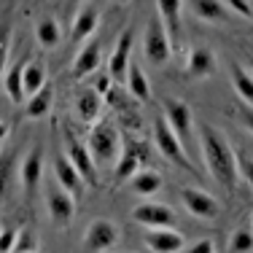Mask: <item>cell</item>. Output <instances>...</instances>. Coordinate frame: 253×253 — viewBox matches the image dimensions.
<instances>
[{
	"label": "cell",
	"instance_id": "obj_1",
	"mask_svg": "<svg viewBox=\"0 0 253 253\" xmlns=\"http://www.w3.org/2000/svg\"><path fill=\"white\" fill-rule=\"evenodd\" d=\"M200 148H202V156H205V165H208L210 175L218 180L226 191L237 189V180H240L237 154L232 151L224 132L213 129L210 124H200Z\"/></svg>",
	"mask_w": 253,
	"mask_h": 253
},
{
	"label": "cell",
	"instance_id": "obj_2",
	"mask_svg": "<svg viewBox=\"0 0 253 253\" xmlns=\"http://www.w3.org/2000/svg\"><path fill=\"white\" fill-rule=\"evenodd\" d=\"M86 148H89V154H92L94 165H108V162H113L119 154H122V140H119L116 126H113L111 122L92 124Z\"/></svg>",
	"mask_w": 253,
	"mask_h": 253
},
{
	"label": "cell",
	"instance_id": "obj_3",
	"mask_svg": "<svg viewBox=\"0 0 253 253\" xmlns=\"http://www.w3.org/2000/svg\"><path fill=\"white\" fill-rule=\"evenodd\" d=\"M154 146L159 148V154L165 156L170 165H175V167H180V170H186V172L194 170L191 159L186 156L183 143L175 137V132L170 129V124H167L165 119H156L154 122Z\"/></svg>",
	"mask_w": 253,
	"mask_h": 253
},
{
	"label": "cell",
	"instance_id": "obj_4",
	"mask_svg": "<svg viewBox=\"0 0 253 253\" xmlns=\"http://www.w3.org/2000/svg\"><path fill=\"white\" fill-rule=\"evenodd\" d=\"M143 54L151 65H165L172 54V46H170V35H167V27L159 16H154L146 27V38H143Z\"/></svg>",
	"mask_w": 253,
	"mask_h": 253
},
{
	"label": "cell",
	"instance_id": "obj_5",
	"mask_svg": "<svg viewBox=\"0 0 253 253\" xmlns=\"http://www.w3.org/2000/svg\"><path fill=\"white\" fill-rule=\"evenodd\" d=\"M65 151H68L70 165H73L76 170H78V175L84 178V186L94 189V186L100 183V180H97V165H94L89 148L84 146V143L78 140V137H76L70 129H65Z\"/></svg>",
	"mask_w": 253,
	"mask_h": 253
},
{
	"label": "cell",
	"instance_id": "obj_6",
	"mask_svg": "<svg viewBox=\"0 0 253 253\" xmlns=\"http://www.w3.org/2000/svg\"><path fill=\"white\" fill-rule=\"evenodd\" d=\"M119 243V229L108 218H94L84 234V245L89 253H105Z\"/></svg>",
	"mask_w": 253,
	"mask_h": 253
},
{
	"label": "cell",
	"instance_id": "obj_7",
	"mask_svg": "<svg viewBox=\"0 0 253 253\" xmlns=\"http://www.w3.org/2000/svg\"><path fill=\"white\" fill-rule=\"evenodd\" d=\"M46 210H49V218L57 226H68L76 215L73 194L65 191L62 186H49V189H46Z\"/></svg>",
	"mask_w": 253,
	"mask_h": 253
},
{
	"label": "cell",
	"instance_id": "obj_8",
	"mask_svg": "<svg viewBox=\"0 0 253 253\" xmlns=\"http://www.w3.org/2000/svg\"><path fill=\"white\" fill-rule=\"evenodd\" d=\"M165 122L170 124V129L186 148V143H191V126H194L191 108L183 100H165Z\"/></svg>",
	"mask_w": 253,
	"mask_h": 253
},
{
	"label": "cell",
	"instance_id": "obj_9",
	"mask_svg": "<svg viewBox=\"0 0 253 253\" xmlns=\"http://www.w3.org/2000/svg\"><path fill=\"white\" fill-rule=\"evenodd\" d=\"M132 41H135V33L132 27H126L116 41V49H113L111 59H108V76H111L113 84H124L126 81V68H129V54H132Z\"/></svg>",
	"mask_w": 253,
	"mask_h": 253
},
{
	"label": "cell",
	"instance_id": "obj_10",
	"mask_svg": "<svg viewBox=\"0 0 253 253\" xmlns=\"http://www.w3.org/2000/svg\"><path fill=\"white\" fill-rule=\"evenodd\" d=\"M180 202L194 218H202V221H213L221 213V205L210 194H205L202 189H180Z\"/></svg>",
	"mask_w": 253,
	"mask_h": 253
},
{
	"label": "cell",
	"instance_id": "obj_11",
	"mask_svg": "<svg viewBox=\"0 0 253 253\" xmlns=\"http://www.w3.org/2000/svg\"><path fill=\"white\" fill-rule=\"evenodd\" d=\"M146 245L151 253H180L186 248V240L175 226H156L146 232Z\"/></svg>",
	"mask_w": 253,
	"mask_h": 253
},
{
	"label": "cell",
	"instance_id": "obj_12",
	"mask_svg": "<svg viewBox=\"0 0 253 253\" xmlns=\"http://www.w3.org/2000/svg\"><path fill=\"white\" fill-rule=\"evenodd\" d=\"M132 218H135L137 224H143L146 229L175 226V213H172V208L159 205V202H140V205H135V210H132Z\"/></svg>",
	"mask_w": 253,
	"mask_h": 253
},
{
	"label": "cell",
	"instance_id": "obj_13",
	"mask_svg": "<svg viewBox=\"0 0 253 253\" xmlns=\"http://www.w3.org/2000/svg\"><path fill=\"white\" fill-rule=\"evenodd\" d=\"M19 178H22V189H25V194L33 197L35 189L41 186V180H43V148L41 146H35L33 151L22 159Z\"/></svg>",
	"mask_w": 253,
	"mask_h": 253
},
{
	"label": "cell",
	"instance_id": "obj_14",
	"mask_svg": "<svg viewBox=\"0 0 253 253\" xmlns=\"http://www.w3.org/2000/svg\"><path fill=\"white\" fill-rule=\"evenodd\" d=\"M140 159H143V143L126 140V146L122 148V159H119L116 170H113V180L124 183L126 178H132L137 172V167H140Z\"/></svg>",
	"mask_w": 253,
	"mask_h": 253
},
{
	"label": "cell",
	"instance_id": "obj_15",
	"mask_svg": "<svg viewBox=\"0 0 253 253\" xmlns=\"http://www.w3.org/2000/svg\"><path fill=\"white\" fill-rule=\"evenodd\" d=\"M102 62V49H100V41H89L84 43V49L76 54L73 59V78H86L92 76L94 70L100 68Z\"/></svg>",
	"mask_w": 253,
	"mask_h": 253
},
{
	"label": "cell",
	"instance_id": "obj_16",
	"mask_svg": "<svg viewBox=\"0 0 253 253\" xmlns=\"http://www.w3.org/2000/svg\"><path fill=\"white\" fill-rule=\"evenodd\" d=\"M215 73V54L208 46H197L189 54V62H186V76L189 78H208Z\"/></svg>",
	"mask_w": 253,
	"mask_h": 253
},
{
	"label": "cell",
	"instance_id": "obj_17",
	"mask_svg": "<svg viewBox=\"0 0 253 253\" xmlns=\"http://www.w3.org/2000/svg\"><path fill=\"white\" fill-rule=\"evenodd\" d=\"M76 111L84 124H97L102 111V94L97 89H81L76 97Z\"/></svg>",
	"mask_w": 253,
	"mask_h": 253
},
{
	"label": "cell",
	"instance_id": "obj_18",
	"mask_svg": "<svg viewBox=\"0 0 253 253\" xmlns=\"http://www.w3.org/2000/svg\"><path fill=\"white\" fill-rule=\"evenodd\" d=\"M54 178H57V183L62 186L65 191H70V194H78V191L84 189V178L78 175V170L70 165L68 156H57V159H54Z\"/></svg>",
	"mask_w": 253,
	"mask_h": 253
},
{
	"label": "cell",
	"instance_id": "obj_19",
	"mask_svg": "<svg viewBox=\"0 0 253 253\" xmlns=\"http://www.w3.org/2000/svg\"><path fill=\"white\" fill-rule=\"evenodd\" d=\"M124 84H126V92L132 94V100H135V102H148V100H151V84H148L146 73L140 70V65H137V62H129Z\"/></svg>",
	"mask_w": 253,
	"mask_h": 253
},
{
	"label": "cell",
	"instance_id": "obj_20",
	"mask_svg": "<svg viewBox=\"0 0 253 253\" xmlns=\"http://www.w3.org/2000/svg\"><path fill=\"white\" fill-rule=\"evenodd\" d=\"M191 11H194L197 19L202 22H229V14L232 11L226 8V3L221 0H191Z\"/></svg>",
	"mask_w": 253,
	"mask_h": 253
},
{
	"label": "cell",
	"instance_id": "obj_21",
	"mask_svg": "<svg viewBox=\"0 0 253 253\" xmlns=\"http://www.w3.org/2000/svg\"><path fill=\"white\" fill-rule=\"evenodd\" d=\"M97 11L94 8H84L81 14L73 19V27H70V41H76V43H84V41H89L94 35V30H97Z\"/></svg>",
	"mask_w": 253,
	"mask_h": 253
},
{
	"label": "cell",
	"instance_id": "obj_22",
	"mask_svg": "<svg viewBox=\"0 0 253 253\" xmlns=\"http://www.w3.org/2000/svg\"><path fill=\"white\" fill-rule=\"evenodd\" d=\"M159 5V19L165 22V27L170 30V41H178L180 33V8H183V0H156Z\"/></svg>",
	"mask_w": 253,
	"mask_h": 253
},
{
	"label": "cell",
	"instance_id": "obj_23",
	"mask_svg": "<svg viewBox=\"0 0 253 253\" xmlns=\"http://www.w3.org/2000/svg\"><path fill=\"white\" fill-rule=\"evenodd\" d=\"M51 102H54V86L46 81L43 86H41V92H35L33 97L27 100L25 116H27V119H41V116H46V113L51 111Z\"/></svg>",
	"mask_w": 253,
	"mask_h": 253
},
{
	"label": "cell",
	"instance_id": "obj_24",
	"mask_svg": "<svg viewBox=\"0 0 253 253\" xmlns=\"http://www.w3.org/2000/svg\"><path fill=\"white\" fill-rule=\"evenodd\" d=\"M35 41H38L43 49H57L59 41H62V30H59V22L51 19V16H43V19L35 25Z\"/></svg>",
	"mask_w": 253,
	"mask_h": 253
},
{
	"label": "cell",
	"instance_id": "obj_25",
	"mask_svg": "<svg viewBox=\"0 0 253 253\" xmlns=\"http://www.w3.org/2000/svg\"><path fill=\"white\" fill-rule=\"evenodd\" d=\"M129 186H132V191H135L137 197H151L162 189V175L156 170H140V172L132 175Z\"/></svg>",
	"mask_w": 253,
	"mask_h": 253
},
{
	"label": "cell",
	"instance_id": "obj_26",
	"mask_svg": "<svg viewBox=\"0 0 253 253\" xmlns=\"http://www.w3.org/2000/svg\"><path fill=\"white\" fill-rule=\"evenodd\" d=\"M22 84H25V94L33 97L35 92H41V86L46 84V68L43 62H27L22 68Z\"/></svg>",
	"mask_w": 253,
	"mask_h": 253
},
{
	"label": "cell",
	"instance_id": "obj_27",
	"mask_svg": "<svg viewBox=\"0 0 253 253\" xmlns=\"http://www.w3.org/2000/svg\"><path fill=\"white\" fill-rule=\"evenodd\" d=\"M22 68L25 65H14V68H8V73H5V94H8V100L14 102V105H22L25 102V84H22Z\"/></svg>",
	"mask_w": 253,
	"mask_h": 253
},
{
	"label": "cell",
	"instance_id": "obj_28",
	"mask_svg": "<svg viewBox=\"0 0 253 253\" xmlns=\"http://www.w3.org/2000/svg\"><path fill=\"white\" fill-rule=\"evenodd\" d=\"M14 167H16V154L8 148V151L0 154V202L5 200V194H8V189H11V180H14Z\"/></svg>",
	"mask_w": 253,
	"mask_h": 253
},
{
	"label": "cell",
	"instance_id": "obj_29",
	"mask_svg": "<svg viewBox=\"0 0 253 253\" xmlns=\"http://www.w3.org/2000/svg\"><path fill=\"white\" fill-rule=\"evenodd\" d=\"M232 81H234V89L240 92V97H243V102L253 105V76L243 68H234L232 70Z\"/></svg>",
	"mask_w": 253,
	"mask_h": 253
},
{
	"label": "cell",
	"instance_id": "obj_30",
	"mask_svg": "<svg viewBox=\"0 0 253 253\" xmlns=\"http://www.w3.org/2000/svg\"><path fill=\"white\" fill-rule=\"evenodd\" d=\"M229 253H251L253 251V232L251 229H237V232H232V237H229Z\"/></svg>",
	"mask_w": 253,
	"mask_h": 253
},
{
	"label": "cell",
	"instance_id": "obj_31",
	"mask_svg": "<svg viewBox=\"0 0 253 253\" xmlns=\"http://www.w3.org/2000/svg\"><path fill=\"white\" fill-rule=\"evenodd\" d=\"M16 240H19V232L3 226V232H0V253H11L14 245H16Z\"/></svg>",
	"mask_w": 253,
	"mask_h": 253
},
{
	"label": "cell",
	"instance_id": "obj_32",
	"mask_svg": "<svg viewBox=\"0 0 253 253\" xmlns=\"http://www.w3.org/2000/svg\"><path fill=\"white\" fill-rule=\"evenodd\" d=\"M237 167H240V172L245 175V180H248V186L253 189V159H251V156H240Z\"/></svg>",
	"mask_w": 253,
	"mask_h": 253
},
{
	"label": "cell",
	"instance_id": "obj_33",
	"mask_svg": "<svg viewBox=\"0 0 253 253\" xmlns=\"http://www.w3.org/2000/svg\"><path fill=\"white\" fill-rule=\"evenodd\" d=\"M186 253H215V243L210 237H205V240H200V243H194Z\"/></svg>",
	"mask_w": 253,
	"mask_h": 253
},
{
	"label": "cell",
	"instance_id": "obj_34",
	"mask_svg": "<svg viewBox=\"0 0 253 253\" xmlns=\"http://www.w3.org/2000/svg\"><path fill=\"white\" fill-rule=\"evenodd\" d=\"M237 111H240V119H243V124L253 132V105H248V102H240Z\"/></svg>",
	"mask_w": 253,
	"mask_h": 253
},
{
	"label": "cell",
	"instance_id": "obj_35",
	"mask_svg": "<svg viewBox=\"0 0 253 253\" xmlns=\"http://www.w3.org/2000/svg\"><path fill=\"white\" fill-rule=\"evenodd\" d=\"M226 8L234 11V14H240V16H251V5L245 3V0H226Z\"/></svg>",
	"mask_w": 253,
	"mask_h": 253
},
{
	"label": "cell",
	"instance_id": "obj_36",
	"mask_svg": "<svg viewBox=\"0 0 253 253\" xmlns=\"http://www.w3.org/2000/svg\"><path fill=\"white\" fill-rule=\"evenodd\" d=\"M5 65H8V41H0V76L5 73Z\"/></svg>",
	"mask_w": 253,
	"mask_h": 253
},
{
	"label": "cell",
	"instance_id": "obj_37",
	"mask_svg": "<svg viewBox=\"0 0 253 253\" xmlns=\"http://www.w3.org/2000/svg\"><path fill=\"white\" fill-rule=\"evenodd\" d=\"M5 137H8V124H5V122H0V143H3Z\"/></svg>",
	"mask_w": 253,
	"mask_h": 253
},
{
	"label": "cell",
	"instance_id": "obj_38",
	"mask_svg": "<svg viewBox=\"0 0 253 253\" xmlns=\"http://www.w3.org/2000/svg\"><path fill=\"white\" fill-rule=\"evenodd\" d=\"M113 3H116V5H126L129 0H113Z\"/></svg>",
	"mask_w": 253,
	"mask_h": 253
},
{
	"label": "cell",
	"instance_id": "obj_39",
	"mask_svg": "<svg viewBox=\"0 0 253 253\" xmlns=\"http://www.w3.org/2000/svg\"><path fill=\"white\" fill-rule=\"evenodd\" d=\"M251 224H253V215H251Z\"/></svg>",
	"mask_w": 253,
	"mask_h": 253
},
{
	"label": "cell",
	"instance_id": "obj_40",
	"mask_svg": "<svg viewBox=\"0 0 253 253\" xmlns=\"http://www.w3.org/2000/svg\"><path fill=\"white\" fill-rule=\"evenodd\" d=\"M0 232H3V226H0Z\"/></svg>",
	"mask_w": 253,
	"mask_h": 253
}]
</instances>
